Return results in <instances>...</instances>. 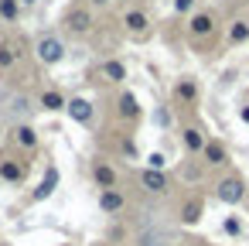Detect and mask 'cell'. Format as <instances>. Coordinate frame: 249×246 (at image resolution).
Wrapping results in <instances>:
<instances>
[{"mask_svg": "<svg viewBox=\"0 0 249 246\" xmlns=\"http://www.w3.org/2000/svg\"><path fill=\"white\" fill-rule=\"evenodd\" d=\"M215 195H218V202H225V205H239L242 195H246V185H242V178H225V181L215 185Z\"/></svg>", "mask_w": 249, "mask_h": 246, "instance_id": "obj_1", "label": "cell"}, {"mask_svg": "<svg viewBox=\"0 0 249 246\" xmlns=\"http://www.w3.org/2000/svg\"><path fill=\"white\" fill-rule=\"evenodd\" d=\"M38 58H41L45 65H58V62L65 58V45H62L58 38H52V35H45V38L38 41Z\"/></svg>", "mask_w": 249, "mask_h": 246, "instance_id": "obj_2", "label": "cell"}, {"mask_svg": "<svg viewBox=\"0 0 249 246\" xmlns=\"http://www.w3.org/2000/svg\"><path fill=\"white\" fill-rule=\"evenodd\" d=\"M55 188H58V168H48V171H45V178H41V185L35 188V195H31V198H35V202H45Z\"/></svg>", "mask_w": 249, "mask_h": 246, "instance_id": "obj_3", "label": "cell"}, {"mask_svg": "<svg viewBox=\"0 0 249 246\" xmlns=\"http://www.w3.org/2000/svg\"><path fill=\"white\" fill-rule=\"evenodd\" d=\"M65 110H69V116H72L75 123H89V120H92V106H89V99H69Z\"/></svg>", "mask_w": 249, "mask_h": 246, "instance_id": "obj_4", "label": "cell"}, {"mask_svg": "<svg viewBox=\"0 0 249 246\" xmlns=\"http://www.w3.org/2000/svg\"><path fill=\"white\" fill-rule=\"evenodd\" d=\"M140 181H143V188H147V191H154V195L167 188V178H164V171H154V168H147V171L140 174Z\"/></svg>", "mask_w": 249, "mask_h": 246, "instance_id": "obj_5", "label": "cell"}, {"mask_svg": "<svg viewBox=\"0 0 249 246\" xmlns=\"http://www.w3.org/2000/svg\"><path fill=\"white\" fill-rule=\"evenodd\" d=\"M99 208H103V212H109V215H113V212H120V208H123V195H120V191H113V188H106V191L99 195Z\"/></svg>", "mask_w": 249, "mask_h": 246, "instance_id": "obj_6", "label": "cell"}, {"mask_svg": "<svg viewBox=\"0 0 249 246\" xmlns=\"http://www.w3.org/2000/svg\"><path fill=\"white\" fill-rule=\"evenodd\" d=\"M0 178H4V181H21L24 178V168L18 161H0Z\"/></svg>", "mask_w": 249, "mask_h": 246, "instance_id": "obj_7", "label": "cell"}, {"mask_svg": "<svg viewBox=\"0 0 249 246\" xmlns=\"http://www.w3.org/2000/svg\"><path fill=\"white\" fill-rule=\"evenodd\" d=\"M120 113L130 120V116H140V103H137V96L133 93H123L120 96Z\"/></svg>", "mask_w": 249, "mask_h": 246, "instance_id": "obj_8", "label": "cell"}, {"mask_svg": "<svg viewBox=\"0 0 249 246\" xmlns=\"http://www.w3.org/2000/svg\"><path fill=\"white\" fill-rule=\"evenodd\" d=\"M92 174H96V181H99V185H103V191H106V188H113V185H116V171H113V168H109V164H96V171H92Z\"/></svg>", "mask_w": 249, "mask_h": 246, "instance_id": "obj_9", "label": "cell"}, {"mask_svg": "<svg viewBox=\"0 0 249 246\" xmlns=\"http://www.w3.org/2000/svg\"><path fill=\"white\" fill-rule=\"evenodd\" d=\"M201 151H205V161L208 164H225V147L222 144H205Z\"/></svg>", "mask_w": 249, "mask_h": 246, "instance_id": "obj_10", "label": "cell"}, {"mask_svg": "<svg viewBox=\"0 0 249 246\" xmlns=\"http://www.w3.org/2000/svg\"><path fill=\"white\" fill-rule=\"evenodd\" d=\"M69 28H72V31H89L92 21H89L86 11H75V14H69Z\"/></svg>", "mask_w": 249, "mask_h": 246, "instance_id": "obj_11", "label": "cell"}, {"mask_svg": "<svg viewBox=\"0 0 249 246\" xmlns=\"http://www.w3.org/2000/svg\"><path fill=\"white\" fill-rule=\"evenodd\" d=\"M126 31H137V35H143V31H147V18H143L140 11H130V14H126Z\"/></svg>", "mask_w": 249, "mask_h": 246, "instance_id": "obj_12", "label": "cell"}, {"mask_svg": "<svg viewBox=\"0 0 249 246\" xmlns=\"http://www.w3.org/2000/svg\"><path fill=\"white\" fill-rule=\"evenodd\" d=\"M14 140H18L21 147H35V144H38V133H35L31 127H18V130H14Z\"/></svg>", "mask_w": 249, "mask_h": 246, "instance_id": "obj_13", "label": "cell"}, {"mask_svg": "<svg viewBox=\"0 0 249 246\" xmlns=\"http://www.w3.org/2000/svg\"><path fill=\"white\" fill-rule=\"evenodd\" d=\"M184 147H188V151H201V147H205L198 127H188V130H184Z\"/></svg>", "mask_w": 249, "mask_h": 246, "instance_id": "obj_14", "label": "cell"}, {"mask_svg": "<svg viewBox=\"0 0 249 246\" xmlns=\"http://www.w3.org/2000/svg\"><path fill=\"white\" fill-rule=\"evenodd\" d=\"M103 76H106L109 82H120V79H126V69H123L120 62H106V65H103Z\"/></svg>", "mask_w": 249, "mask_h": 246, "instance_id": "obj_15", "label": "cell"}, {"mask_svg": "<svg viewBox=\"0 0 249 246\" xmlns=\"http://www.w3.org/2000/svg\"><path fill=\"white\" fill-rule=\"evenodd\" d=\"M191 31H195V35H208V31H212V18H208V14H198V18L191 21Z\"/></svg>", "mask_w": 249, "mask_h": 246, "instance_id": "obj_16", "label": "cell"}, {"mask_svg": "<svg viewBox=\"0 0 249 246\" xmlns=\"http://www.w3.org/2000/svg\"><path fill=\"white\" fill-rule=\"evenodd\" d=\"M41 106H45V110H62L65 99H62V93H45V96H41Z\"/></svg>", "mask_w": 249, "mask_h": 246, "instance_id": "obj_17", "label": "cell"}, {"mask_svg": "<svg viewBox=\"0 0 249 246\" xmlns=\"http://www.w3.org/2000/svg\"><path fill=\"white\" fill-rule=\"evenodd\" d=\"M198 212H201V205H198V202H191V205H184V215H181V219H184V222H198V219H201Z\"/></svg>", "mask_w": 249, "mask_h": 246, "instance_id": "obj_18", "label": "cell"}, {"mask_svg": "<svg viewBox=\"0 0 249 246\" xmlns=\"http://www.w3.org/2000/svg\"><path fill=\"white\" fill-rule=\"evenodd\" d=\"M0 14H4V18H14V14H18V4H14V0H0Z\"/></svg>", "mask_w": 249, "mask_h": 246, "instance_id": "obj_19", "label": "cell"}, {"mask_svg": "<svg viewBox=\"0 0 249 246\" xmlns=\"http://www.w3.org/2000/svg\"><path fill=\"white\" fill-rule=\"evenodd\" d=\"M147 164H150L154 171H164V154H160V151H154V154L147 157Z\"/></svg>", "mask_w": 249, "mask_h": 246, "instance_id": "obj_20", "label": "cell"}, {"mask_svg": "<svg viewBox=\"0 0 249 246\" xmlns=\"http://www.w3.org/2000/svg\"><path fill=\"white\" fill-rule=\"evenodd\" d=\"M11 62H14V52H11L7 45H0V69H7Z\"/></svg>", "mask_w": 249, "mask_h": 246, "instance_id": "obj_21", "label": "cell"}, {"mask_svg": "<svg viewBox=\"0 0 249 246\" xmlns=\"http://www.w3.org/2000/svg\"><path fill=\"white\" fill-rule=\"evenodd\" d=\"M246 38H249V28L246 24H235L232 28V41H246Z\"/></svg>", "mask_w": 249, "mask_h": 246, "instance_id": "obj_22", "label": "cell"}, {"mask_svg": "<svg viewBox=\"0 0 249 246\" xmlns=\"http://www.w3.org/2000/svg\"><path fill=\"white\" fill-rule=\"evenodd\" d=\"M178 96H181V99H191V96H195V82H181V86H178Z\"/></svg>", "mask_w": 249, "mask_h": 246, "instance_id": "obj_23", "label": "cell"}, {"mask_svg": "<svg viewBox=\"0 0 249 246\" xmlns=\"http://www.w3.org/2000/svg\"><path fill=\"white\" fill-rule=\"evenodd\" d=\"M239 229H242L239 219H225V232H229V236H239Z\"/></svg>", "mask_w": 249, "mask_h": 246, "instance_id": "obj_24", "label": "cell"}, {"mask_svg": "<svg viewBox=\"0 0 249 246\" xmlns=\"http://www.w3.org/2000/svg\"><path fill=\"white\" fill-rule=\"evenodd\" d=\"M174 7H178V11H191V7H195V0H174Z\"/></svg>", "mask_w": 249, "mask_h": 246, "instance_id": "obj_25", "label": "cell"}, {"mask_svg": "<svg viewBox=\"0 0 249 246\" xmlns=\"http://www.w3.org/2000/svg\"><path fill=\"white\" fill-rule=\"evenodd\" d=\"M242 123H249V106H242Z\"/></svg>", "mask_w": 249, "mask_h": 246, "instance_id": "obj_26", "label": "cell"}, {"mask_svg": "<svg viewBox=\"0 0 249 246\" xmlns=\"http://www.w3.org/2000/svg\"><path fill=\"white\" fill-rule=\"evenodd\" d=\"M140 246H157V243H154V239H143V243H140ZM160 246H164V243H160Z\"/></svg>", "mask_w": 249, "mask_h": 246, "instance_id": "obj_27", "label": "cell"}, {"mask_svg": "<svg viewBox=\"0 0 249 246\" xmlns=\"http://www.w3.org/2000/svg\"><path fill=\"white\" fill-rule=\"evenodd\" d=\"M92 4H99V7H106V4H109V0H92Z\"/></svg>", "mask_w": 249, "mask_h": 246, "instance_id": "obj_28", "label": "cell"}, {"mask_svg": "<svg viewBox=\"0 0 249 246\" xmlns=\"http://www.w3.org/2000/svg\"><path fill=\"white\" fill-rule=\"evenodd\" d=\"M21 4H24V7H31V4H35V0H21Z\"/></svg>", "mask_w": 249, "mask_h": 246, "instance_id": "obj_29", "label": "cell"}]
</instances>
